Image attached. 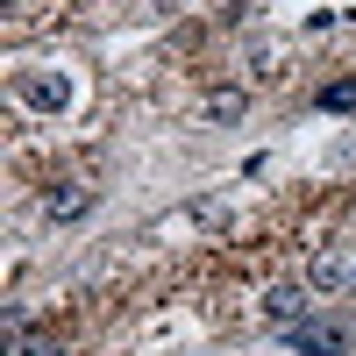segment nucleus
<instances>
[{
  "label": "nucleus",
  "instance_id": "nucleus-1",
  "mask_svg": "<svg viewBox=\"0 0 356 356\" xmlns=\"http://www.w3.org/2000/svg\"><path fill=\"white\" fill-rule=\"evenodd\" d=\"M285 349L292 356H342L349 349V321L342 314H307V321L285 328Z\"/></svg>",
  "mask_w": 356,
  "mask_h": 356
},
{
  "label": "nucleus",
  "instance_id": "nucleus-5",
  "mask_svg": "<svg viewBox=\"0 0 356 356\" xmlns=\"http://www.w3.org/2000/svg\"><path fill=\"white\" fill-rule=\"evenodd\" d=\"M200 114H207V122H243V114H250V93H243V86H214Z\"/></svg>",
  "mask_w": 356,
  "mask_h": 356
},
{
  "label": "nucleus",
  "instance_id": "nucleus-6",
  "mask_svg": "<svg viewBox=\"0 0 356 356\" xmlns=\"http://www.w3.org/2000/svg\"><path fill=\"white\" fill-rule=\"evenodd\" d=\"M8 342H15V356H65V349H57V335H36L22 314H8Z\"/></svg>",
  "mask_w": 356,
  "mask_h": 356
},
{
  "label": "nucleus",
  "instance_id": "nucleus-9",
  "mask_svg": "<svg viewBox=\"0 0 356 356\" xmlns=\"http://www.w3.org/2000/svg\"><path fill=\"white\" fill-rule=\"evenodd\" d=\"M349 292H356V278H349Z\"/></svg>",
  "mask_w": 356,
  "mask_h": 356
},
{
  "label": "nucleus",
  "instance_id": "nucleus-4",
  "mask_svg": "<svg viewBox=\"0 0 356 356\" xmlns=\"http://www.w3.org/2000/svg\"><path fill=\"white\" fill-rule=\"evenodd\" d=\"M307 292L314 285H271L264 292V314H271L278 328H292V321H307Z\"/></svg>",
  "mask_w": 356,
  "mask_h": 356
},
{
  "label": "nucleus",
  "instance_id": "nucleus-7",
  "mask_svg": "<svg viewBox=\"0 0 356 356\" xmlns=\"http://www.w3.org/2000/svg\"><path fill=\"white\" fill-rule=\"evenodd\" d=\"M43 214H50V221H79V214H93V193H86V186H57V193L43 200Z\"/></svg>",
  "mask_w": 356,
  "mask_h": 356
},
{
  "label": "nucleus",
  "instance_id": "nucleus-8",
  "mask_svg": "<svg viewBox=\"0 0 356 356\" xmlns=\"http://www.w3.org/2000/svg\"><path fill=\"white\" fill-rule=\"evenodd\" d=\"M314 107H321V114H349V107H356V79H328V86L314 93Z\"/></svg>",
  "mask_w": 356,
  "mask_h": 356
},
{
  "label": "nucleus",
  "instance_id": "nucleus-3",
  "mask_svg": "<svg viewBox=\"0 0 356 356\" xmlns=\"http://www.w3.org/2000/svg\"><path fill=\"white\" fill-rule=\"evenodd\" d=\"M349 278H356V264H349L342 250H321V257L307 264V285H314V292H342Z\"/></svg>",
  "mask_w": 356,
  "mask_h": 356
},
{
  "label": "nucleus",
  "instance_id": "nucleus-2",
  "mask_svg": "<svg viewBox=\"0 0 356 356\" xmlns=\"http://www.w3.org/2000/svg\"><path fill=\"white\" fill-rule=\"evenodd\" d=\"M15 100L36 107V114H65V107H72V79H65V72H22V79H15Z\"/></svg>",
  "mask_w": 356,
  "mask_h": 356
}]
</instances>
